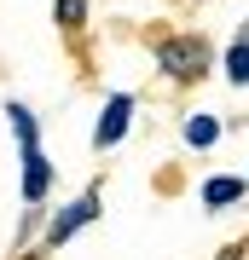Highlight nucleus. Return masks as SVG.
Listing matches in <instances>:
<instances>
[{
    "mask_svg": "<svg viewBox=\"0 0 249 260\" xmlns=\"http://www.w3.org/2000/svg\"><path fill=\"white\" fill-rule=\"evenodd\" d=\"M128 121H133V99H128V93H116L110 104H104L99 127H93V145H99V150H116L122 139H128Z\"/></svg>",
    "mask_w": 249,
    "mask_h": 260,
    "instance_id": "obj_1",
    "label": "nucleus"
},
{
    "mask_svg": "<svg viewBox=\"0 0 249 260\" xmlns=\"http://www.w3.org/2000/svg\"><path fill=\"white\" fill-rule=\"evenodd\" d=\"M93 214H99V197H81V203H70V208H64V214L52 220L46 243H70V237H75V232H81V225L93 220Z\"/></svg>",
    "mask_w": 249,
    "mask_h": 260,
    "instance_id": "obj_2",
    "label": "nucleus"
},
{
    "mask_svg": "<svg viewBox=\"0 0 249 260\" xmlns=\"http://www.w3.org/2000/svg\"><path fill=\"white\" fill-rule=\"evenodd\" d=\"M46 185H52V168H46L41 150H23V203H41Z\"/></svg>",
    "mask_w": 249,
    "mask_h": 260,
    "instance_id": "obj_3",
    "label": "nucleus"
},
{
    "mask_svg": "<svg viewBox=\"0 0 249 260\" xmlns=\"http://www.w3.org/2000/svg\"><path fill=\"white\" fill-rule=\"evenodd\" d=\"M226 81L232 87H249V29L226 47Z\"/></svg>",
    "mask_w": 249,
    "mask_h": 260,
    "instance_id": "obj_4",
    "label": "nucleus"
},
{
    "mask_svg": "<svg viewBox=\"0 0 249 260\" xmlns=\"http://www.w3.org/2000/svg\"><path fill=\"white\" fill-rule=\"evenodd\" d=\"M6 121H12V133H18V150H41V133H35V116H29L23 104H6Z\"/></svg>",
    "mask_w": 249,
    "mask_h": 260,
    "instance_id": "obj_5",
    "label": "nucleus"
},
{
    "mask_svg": "<svg viewBox=\"0 0 249 260\" xmlns=\"http://www.w3.org/2000/svg\"><path fill=\"white\" fill-rule=\"evenodd\" d=\"M238 197H243V179H238V174H226V179H209V185H203V203H209V208H232Z\"/></svg>",
    "mask_w": 249,
    "mask_h": 260,
    "instance_id": "obj_6",
    "label": "nucleus"
},
{
    "mask_svg": "<svg viewBox=\"0 0 249 260\" xmlns=\"http://www.w3.org/2000/svg\"><path fill=\"white\" fill-rule=\"evenodd\" d=\"M214 139H220V121H214V116H191V121H185V145H191V150H209Z\"/></svg>",
    "mask_w": 249,
    "mask_h": 260,
    "instance_id": "obj_7",
    "label": "nucleus"
},
{
    "mask_svg": "<svg viewBox=\"0 0 249 260\" xmlns=\"http://www.w3.org/2000/svg\"><path fill=\"white\" fill-rule=\"evenodd\" d=\"M87 18V0H58V23H81Z\"/></svg>",
    "mask_w": 249,
    "mask_h": 260,
    "instance_id": "obj_8",
    "label": "nucleus"
}]
</instances>
